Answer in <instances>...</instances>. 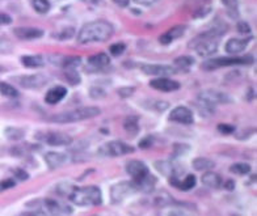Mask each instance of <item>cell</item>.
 Returning a JSON list of instances; mask_svg holds the SVG:
<instances>
[{
	"label": "cell",
	"instance_id": "cell-1",
	"mask_svg": "<svg viewBox=\"0 0 257 216\" xmlns=\"http://www.w3.org/2000/svg\"><path fill=\"white\" fill-rule=\"evenodd\" d=\"M114 33V28L106 20H96L87 23L81 27L78 33L79 44H93V42H105L112 37Z\"/></svg>",
	"mask_w": 257,
	"mask_h": 216
},
{
	"label": "cell",
	"instance_id": "cell-2",
	"mask_svg": "<svg viewBox=\"0 0 257 216\" xmlns=\"http://www.w3.org/2000/svg\"><path fill=\"white\" fill-rule=\"evenodd\" d=\"M226 33V29L222 28H213L207 32H203L202 34L197 36L194 40L189 42L190 49H194L197 54L200 57L207 58L211 57L214 53H217L218 45H219V38Z\"/></svg>",
	"mask_w": 257,
	"mask_h": 216
},
{
	"label": "cell",
	"instance_id": "cell-3",
	"mask_svg": "<svg viewBox=\"0 0 257 216\" xmlns=\"http://www.w3.org/2000/svg\"><path fill=\"white\" fill-rule=\"evenodd\" d=\"M68 198L74 204L80 207L98 206L102 202L101 190L93 185L85 186V187H74Z\"/></svg>",
	"mask_w": 257,
	"mask_h": 216
},
{
	"label": "cell",
	"instance_id": "cell-4",
	"mask_svg": "<svg viewBox=\"0 0 257 216\" xmlns=\"http://www.w3.org/2000/svg\"><path fill=\"white\" fill-rule=\"evenodd\" d=\"M101 110L97 106H84V108H78L68 112L58 113V114L51 115L49 121L55 122V123H72V122H80L85 119L95 118L100 115Z\"/></svg>",
	"mask_w": 257,
	"mask_h": 216
},
{
	"label": "cell",
	"instance_id": "cell-5",
	"mask_svg": "<svg viewBox=\"0 0 257 216\" xmlns=\"http://www.w3.org/2000/svg\"><path fill=\"white\" fill-rule=\"evenodd\" d=\"M253 63V57L252 55H245V57H223L215 58V59H209L205 61L201 66L205 71H214L222 67H231V66H247V64Z\"/></svg>",
	"mask_w": 257,
	"mask_h": 216
},
{
	"label": "cell",
	"instance_id": "cell-6",
	"mask_svg": "<svg viewBox=\"0 0 257 216\" xmlns=\"http://www.w3.org/2000/svg\"><path fill=\"white\" fill-rule=\"evenodd\" d=\"M231 98L223 93V92L214 91V89H207V91H202L198 95V104L202 106L203 112L213 113L214 108L218 104H230Z\"/></svg>",
	"mask_w": 257,
	"mask_h": 216
},
{
	"label": "cell",
	"instance_id": "cell-7",
	"mask_svg": "<svg viewBox=\"0 0 257 216\" xmlns=\"http://www.w3.org/2000/svg\"><path fill=\"white\" fill-rule=\"evenodd\" d=\"M36 138L42 143H46L51 147H63V145H70L72 143V138L66 132L59 131H46L38 132Z\"/></svg>",
	"mask_w": 257,
	"mask_h": 216
},
{
	"label": "cell",
	"instance_id": "cell-8",
	"mask_svg": "<svg viewBox=\"0 0 257 216\" xmlns=\"http://www.w3.org/2000/svg\"><path fill=\"white\" fill-rule=\"evenodd\" d=\"M134 152V148L132 145L126 144L125 142L121 140H112V142L105 143L98 148V153L102 156H112V157H117V156H123L127 153Z\"/></svg>",
	"mask_w": 257,
	"mask_h": 216
},
{
	"label": "cell",
	"instance_id": "cell-9",
	"mask_svg": "<svg viewBox=\"0 0 257 216\" xmlns=\"http://www.w3.org/2000/svg\"><path fill=\"white\" fill-rule=\"evenodd\" d=\"M126 172L133 177V182H141L151 174L150 169L141 160H130L126 164Z\"/></svg>",
	"mask_w": 257,
	"mask_h": 216
},
{
	"label": "cell",
	"instance_id": "cell-10",
	"mask_svg": "<svg viewBox=\"0 0 257 216\" xmlns=\"http://www.w3.org/2000/svg\"><path fill=\"white\" fill-rule=\"evenodd\" d=\"M16 83L25 89H40L44 85L48 84V78L41 74L24 75V76H17L15 78Z\"/></svg>",
	"mask_w": 257,
	"mask_h": 216
},
{
	"label": "cell",
	"instance_id": "cell-11",
	"mask_svg": "<svg viewBox=\"0 0 257 216\" xmlns=\"http://www.w3.org/2000/svg\"><path fill=\"white\" fill-rule=\"evenodd\" d=\"M138 191L134 185L133 181L130 182H121L117 183V185L112 186L110 189V196H112V202L113 203H119L121 200H123L126 196H128L133 192Z\"/></svg>",
	"mask_w": 257,
	"mask_h": 216
},
{
	"label": "cell",
	"instance_id": "cell-12",
	"mask_svg": "<svg viewBox=\"0 0 257 216\" xmlns=\"http://www.w3.org/2000/svg\"><path fill=\"white\" fill-rule=\"evenodd\" d=\"M168 119L171 122L181 123V125H192L194 122V115H193L192 110L186 108V106H177L169 113Z\"/></svg>",
	"mask_w": 257,
	"mask_h": 216
},
{
	"label": "cell",
	"instance_id": "cell-13",
	"mask_svg": "<svg viewBox=\"0 0 257 216\" xmlns=\"http://www.w3.org/2000/svg\"><path fill=\"white\" fill-rule=\"evenodd\" d=\"M142 71L146 75H153L159 78H167L169 75L176 74V70L167 64H142Z\"/></svg>",
	"mask_w": 257,
	"mask_h": 216
},
{
	"label": "cell",
	"instance_id": "cell-14",
	"mask_svg": "<svg viewBox=\"0 0 257 216\" xmlns=\"http://www.w3.org/2000/svg\"><path fill=\"white\" fill-rule=\"evenodd\" d=\"M252 41V37H244V38H231L226 42L224 45V50H226L227 54L230 55H237L240 54L241 51H244L247 49V46L249 45V42Z\"/></svg>",
	"mask_w": 257,
	"mask_h": 216
},
{
	"label": "cell",
	"instance_id": "cell-15",
	"mask_svg": "<svg viewBox=\"0 0 257 216\" xmlns=\"http://www.w3.org/2000/svg\"><path fill=\"white\" fill-rule=\"evenodd\" d=\"M14 34L19 40L23 41H33L44 37V31L40 28H31V27H20L15 28Z\"/></svg>",
	"mask_w": 257,
	"mask_h": 216
},
{
	"label": "cell",
	"instance_id": "cell-16",
	"mask_svg": "<svg viewBox=\"0 0 257 216\" xmlns=\"http://www.w3.org/2000/svg\"><path fill=\"white\" fill-rule=\"evenodd\" d=\"M150 87L156 91H160V92H175L177 89H180V84L177 83L176 80H172V79H168V78H158V79H154V80L150 81Z\"/></svg>",
	"mask_w": 257,
	"mask_h": 216
},
{
	"label": "cell",
	"instance_id": "cell-17",
	"mask_svg": "<svg viewBox=\"0 0 257 216\" xmlns=\"http://www.w3.org/2000/svg\"><path fill=\"white\" fill-rule=\"evenodd\" d=\"M186 29H188L186 25H176V27L171 28V29H168L166 33H163L162 36H160L159 42L162 45H164V46H166V45L172 44L175 40L183 37L184 34H185Z\"/></svg>",
	"mask_w": 257,
	"mask_h": 216
},
{
	"label": "cell",
	"instance_id": "cell-18",
	"mask_svg": "<svg viewBox=\"0 0 257 216\" xmlns=\"http://www.w3.org/2000/svg\"><path fill=\"white\" fill-rule=\"evenodd\" d=\"M67 96V89L62 87V85H57L49 89L45 95V102L49 105H55L58 102H61L64 97Z\"/></svg>",
	"mask_w": 257,
	"mask_h": 216
},
{
	"label": "cell",
	"instance_id": "cell-19",
	"mask_svg": "<svg viewBox=\"0 0 257 216\" xmlns=\"http://www.w3.org/2000/svg\"><path fill=\"white\" fill-rule=\"evenodd\" d=\"M87 62H88V66L91 70L100 71V70H104L105 67H108L109 63H110V58L105 53H98V54L91 55Z\"/></svg>",
	"mask_w": 257,
	"mask_h": 216
},
{
	"label": "cell",
	"instance_id": "cell-20",
	"mask_svg": "<svg viewBox=\"0 0 257 216\" xmlns=\"http://www.w3.org/2000/svg\"><path fill=\"white\" fill-rule=\"evenodd\" d=\"M169 182L172 183L175 187H177V189L186 191V190L193 189V187L196 186L197 179H196V176H193V174H186L184 179H179V177L173 176L172 174L171 178H169Z\"/></svg>",
	"mask_w": 257,
	"mask_h": 216
},
{
	"label": "cell",
	"instance_id": "cell-21",
	"mask_svg": "<svg viewBox=\"0 0 257 216\" xmlns=\"http://www.w3.org/2000/svg\"><path fill=\"white\" fill-rule=\"evenodd\" d=\"M45 161L50 169H55L62 166L68 161V156L63 152H48L45 155Z\"/></svg>",
	"mask_w": 257,
	"mask_h": 216
},
{
	"label": "cell",
	"instance_id": "cell-22",
	"mask_svg": "<svg viewBox=\"0 0 257 216\" xmlns=\"http://www.w3.org/2000/svg\"><path fill=\"white\" fill-rule=\"evenodd\" d=\"M45 206L46 209L53 216H61V215H67V213H71V208L68 206H64L62 203H59L58 200L54 199H46L45 200Z\"/></svg>",
	"mask_w": 257,
	"mask_h": 216
},
{
	"label": "cell",
	"instance_id": "cell-23",
	"mask_svg": "<svg viewBox=\"0 0 257 216\" xmlns=\"http://www.w3.org/2000/svg\"><path fill=\"white\" fill-rule=\"evenodd\" d=\"M21 63L27 68H41L45 64L42 55H24L21 57Z\"/></svg>",
	"mask_w": 257,
	"mask_h": 216
},
{
	"label": "cell",
	"instance_id": "cell-24",
	"mask_svg": "<svg viewBox=\"0 0 257 216\" xmlns=\"http://www.w3.org/2000/svg\"><path fill=\"white\" fill-rule=\"evenodd\" d=\"M202 183L207 187H213V189H217L222 185V178H220L219 174L213 172H206L202 176Z\"/></svg>",
	"mask_w": 257,
	"mask_h": 216
},
{
	"label": "cell",
	"instance_id": "cell-25",
	"mask_svg": "<svg viewBox=\"0 0 257 216\" xmlns=\"http://www.w3.org/2000/svg\"><path fill=\"white\" fill-rule=\"evenodd\" d=\"M193 64H194V58L192 57H188V55H184V57H179L175 59V63H173V66H175V70L176 71H188L190 67H192Z\"/></svg>",
	"mask_w": 257,
	"mask_h": 216
},
{
	"label": "cell",
	"instance_id": "cell-26",
	"mask_svg": "<svg viewBox=\"0 0 257 216\" xmlns=\"http://www.w3.org/2000/svg\"><path fill=\"white\" fill-rule=\"evenodd\" d=\"M123 127H125L126 132H128L132 136H136L139 131V118L136 115H130L125 119Z\"/></svg>",
	"mask_w": 257,
	"mask_h": 216
},
{
	"label": "cell",
	"instance_id": "cell-27",
	"mask_svg": "<svg viewBox=\"0 0 257 216\" xmlns=\"http://www.w3.org/2000/svg\"><path fill=\"white\" fill-rule=\"evenodd\" d=\"M193 168L202 172V170H209V169L214 168V162L211 160L206 159V157H197L193 160Z\"/></svg>",
	"mask_w": 257,
	"mask_h": 216
},
{
	"label": "cell",
	"instance_id": "cell-28",
	"mask_svg": "<svg viewBox=\"0 0 257 216\" xmlns=\"http://www.w3.org/2000/svg\"><path fill=\"white\" fill-rule=\"evenodd\" d=\"M32 7L40 15L48 14L51 8V4L49 0H32Z\"/></svg>",
	"mask_w": 257,
	"mask_h": 216
},
{
	"label": "cell",
	"instance_id": "cell-29",
	"mask_svg": "<svg viewBox=\"0 0 257 216\" xmlns=\"http://www.w3.org/2000/svg\"><path fill=\"white\" fill-rule=\"evenodd\" d=\"M0 95L10 98H15L19 96V92H17V89L15 88L14 85L4 83V81H0Z\"/></svg>",
	"mask_w": 257,
	"mask_h": 216
},
{
	"label": "cell",
	"instance_id": "cell-30",
	"mask_svg": "<svg viewBox=\"0 0 257 216\" xmlns=\"http://www.w3.org/2000/svg\"><path fill=\"white\" fill-rule=\"evenodd\" d=\"M230 172L233 174H237V176H244V174H248L250 172V166L245 162H236L231 166Z\"/></svg>",
	"mask_w": 257,
	"mask_h": 216
},
{
	"label": "cell",
	"instance_id": "cell-31",
	"mask_svg": "<svg viewBox=\"0 0 257 216\" xmlns=\"http://www.w3.org/2000/svg\"><path fill=\"white\" fill-rule=\"evenodd\" d=\"M24 130H21V128L19 127L6 128V136H7L10 140H20V139L24 138Z\"/></svg>",
	"mask_w": 257,
	"mask_h": 216
},
{
	"label": "cell",
	"instance_id": "cell-32",
	"mask_svg": "<svg viewBox=\"0 0 257 216\" xmlns=\"http://www.w3.org/2000/svg\"><path fill=\"white\" fill-rule=\"evenodd\" d=\"M64 76L70 81V84L78 85L80 83V75L78 74L76 68H68V70H64Z\"/></svg>",
	"mask_w": 257,
	"mask_h": 216
},
{
	"label": "cell",
	"instance_id": "cell-33",
	"mask_svg": "<svg viewBox=\"0 0 257 216\" xmlns=\"http://www.w3.org/2000/svg\"><path fill=\"white\" fill-rule=\"evenodd\" d=\"M12 50H14V45H12V42H11L6 36L0 34V53H2V54H10Z\"/></svg>",
	"mask_w": 257,
	"mask_h": 216
},
{
	"label": "cell",
	"instance_id": "cell-34",
	"mask_svg": "<svg viewBox=\"0 0 257 216\" xmlns=\"http://www.w3.org/2000/svg\"><path fill=\"white\" fill-rule=\"evenodd\" d=\"M220 2L230 12L231 16H237V11H239V2L237 0H220Z\"/></svg>",
	"mask_w": 257,
	"mask_h": 216
},
{
	"label": "cell",
	"instance_id": "cell-35",
	"mask_svg": "<svg viewBox=\"0 0 257 216\" xmlns=\"http://www.w3.org/2000/svg\"><path fill=\"white\" fill-rule=\"evenodd\" d=\"M75 36V31L74 28H64L62 29L61 32H58V33L53 34V37L58 38L59 41H64V40H70Z\"/></svg>",
	"mask_w": 257,
	"mask_h": 216
},
{
	"label": "cell",
	"instance_id": "cell-36",
	"mask_svg": "<svg viewBox=\"0 0 257 216\" xmlns=\"http://www.w3.org/2000/svg\"><path fill=\"white\" fill-rule=\"evenodd\" d=\"M126 50V45L123 44V42H115V44H113L110 48H109V51H110V54L113 55V57H119V55H122L123 53H125Z\"/></svg>",
	"mask_w": 257,
	"mask_h": 216
},
{
	"label": "cell",
	"instance_id": "cell-37",
	"mask_svg": "<svg viewBox=\"0 0 257 216\" xmlns=\"http://www.w3.org/2000/svg\"><path fill=\"white\" fill-rule=\"evenodd\" d=\"M218 131L224 134V135H230L235 131V127L232 125H228V123H220V125H218Z\"/></svg>",
	"mask_w": 257,
	"mask_h": 216
},
{
	"label": "cell",
	"instance_id": "cell-38",
	"mask_svg": "<svg viewBox=\"0 0 257 216\" xmlns=\"http://www.w3.org/2000/svg\"><path fill=\"white\" fill-rule=\"evenodd\" d=\"M15 185H16V182H15L12 178H7L4 179V181H0V192L6 191V190L8 189H12V187H15Z\"/></svg>",
	"mask_w": 257,
	"mask_h": 216
},
{
	"label": "cell",
	"instance_id": "cell-39",
	"mask_svg": "<svg viewBox=\"0 0 257 216\" xmlns=\"http://www.w3.org/2000/svg\"><path fill=\"white\" fill-rule=\"evenodd\" d=\"M89 95H91L92 98H101L105 96V92H104V89L97 88V87H93V88H91Z\"/></svg>",
	"mask_w": 257,
	"mask_h": 216
},
{
	"label": "cell",
	"instance_id": "cell-40",
	"mask_svg": "<svg viewBox=\"0 0 257 216\" xmlns=\"http://www.w3.org/2000/svg\"><path fill=\"white\" fill-rule=\"evenodd\" d=\"M237 31H239V33L241 34H249L250 33V28L249 25L245 23V21H240L239 24H237Z\"/></svg>",
	"mask_w": 257,
	"mask_h": 216
},
{
	"label": "cell",
	"instance_id": "cell-41",
	"mask_svg": "<svg viewBox=\"0 0 257 216\" xmlns=\"http://www.w3.org/2000/svg\"><path fill=\"white\" fill-rule=\"evenodd\" d=\"M134 91H136V89L133 88V87H130V88H127V87H126V88H121L118 91V95L121 96V97H128V96H132L133 93H134Z\"/></svg>",
	"mask_w": 257,
	"mask_h": 216
},
{
	"label": "cell",
	"instance_id": "cell-42",
	"mask_svg": "<svg viewBox=\"0 0 257 216\" xmlns=\"http://www.w3.org/2000/svg\"><path fill=\"white\" fill-rule=\"evenodd\" d=\"M12 23V17L7 14L0 12V25H10Z\"/></svg>",
	"mask_w": 257,
	"mask_h": 216
},
{
	"label": "cell",
	"instance_id": "cell-43",
	"mask_svg": "<svg viewBox=\"0 0 257 216\" xmlns=\"http://www.w3.org/2000/svg\"><path fill=\"white\" fill-rule=\"evenodd\" d=\"M153 142H154L153 136H146L142 142H141L139 147H141V148H149V147H151V145H153Z\"/></svg>",
	"mask_w": 257,
	"mask_h": 216
},
{
	"label": "cell",
	"instance_id": "cell-44",
	"mask_svg": "<svg viewBox=\"0 0 257 216\" xmlns=\"http://www.w3.org/2000/svg\"><path fill=\"white\" fill-rule=\"evenodd\" d=\"M112 2L115 6H118L121 8L128 7V4H130V0H112Z\"/></svg>",
	"mask_w": 257,
	"mask_h": 216
},
{
	"label": "cell",
	"instance_id": "cell-45",
	"mask_svg": "<svg viewBox=\"0 0 257 216\" xmlns=\"http://www.w3.org/2000/svg\"><path fill=\"white\" fill-rule=\"evenodd\" d=\"M133 2H136L137 4H141V6H153L158 0H133Z\"/></svg>",
	"mask_w": 257,
	"mask_h": 216
},
{
	"label": "cell",
	"instance_id": "cell-46",
	"mask_svg": "<svg viewBox=\"0 0 257 216\" xmlns=\"http://www.w3.org/2000/svg\"><path fill=\"white\" fill-rule=\"evenodd\" d=\"M21 216H48L42 211H29V212H24Z\"/></svg>",
	"mask_w": 257,
	"mask_h": 216
},
{
	"label": "cell",
	"instance_id": "cell-47",
	"mask_svg": "<svg viewBox=\"0 0 257 216\" xmlns=\"http://www.w3.org/2000/svg\"><path fill=\"white\" fill-rule=\"evenodd\" d=\"M15 173H16L17 177H19L20 179H27L28 178V173L24 172V170H19V169H16V170H15Z\"/></svg>",
	"mask_w": 257,
	"mask_h": 216
},
{
	"label": "cell",
	"instance_id": "cell-48",
	"mask_svg": "<svg viewBox=\"0 0 257 216\" xmlns=\"http://www.w3.org/2000/svg\"><path fill=\"white\" fill-rule=\"evenodd\" d=\"M164 165H166V164H164V162H156V168L159 169L160 172H164V174H166V170H164ZM167 168L169 169V170H172V166H169V165H167Z\"/></svg>",
	"mask_w": 257,
	"mask_h": 216
},
{
	"label": "cell",
	"instance_id": "cell-49",
	"mask_svg": "<svg viewBox=\"0 0 257 216\" xmlns=\"http://www.w3.org/2000/svg\"><path fill=\"white\" fill-rule=\"evenodd\" d=\"M224 187H226V189H228V190H232L233 187H235V182H233V181H227V183H226V186H224Z\"/></svg>",
	"mask_w": 257,
	"mask_h": 216
},
{
	"label": "cell",
	"instance_id": "cell-50",
	"mask_svg": "<svg viewBox=\"0 0 257 216\" xmlns=\"http://www.w3.org/2000/svg\"><path fill=\"white\" fill-rule=\"evenodd\" d=\"M169 216H185V215H184L181 211H179V209H175V211H172V212H169Z\"/></svg>",
	"mask_w": 257,
	"mask_h": 216
},
{
	"label": "cell",
	"instance_id": "cell-51",
	"mask_svg": "<svg viewBox=\"0 0 257 216\" xmlns=\"http://www.w3.org/2000/svg\"><path fill=\"white\" fill-rule=\"evenodd\" d=\"M4 71V68L2 67V66H0V72H3Z\"/></svg>",
	"mask_w": 257,
	"mask_h": 216
}]
</instances>
